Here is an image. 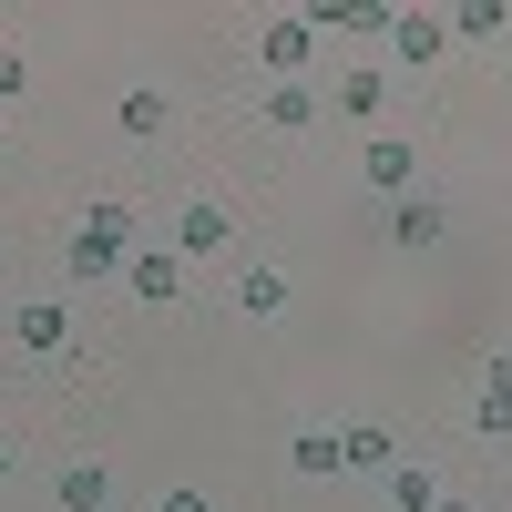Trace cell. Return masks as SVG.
Returning a JSON list of instances; mask_svg holds the SVG:
<instances>
[{
  "label": "cell",
  "mask_w": 512,
  "mask_h": 512,
  "mask_svg": "<svg viewBox=\"0 0 512 512\" xmlns=\"http://www.w3.org/2000/svg\"><path fill=\"white\" fill-rule=\"evenodd\" d=\"M103 502H113L103 461H72V472H62V512H103Z\"/></svg>",
  "instance_id": "obj_11"
},
{
  "label": "cell",
  "mask_w": 512,
  "mask_h": 512,
  "mask_svg": "<svg viewBox=\"0 0 512 512\" xmlns=\"http://www.w3.org/2000/svg\"><path fill=\"white\" fill-rule=\"evenodd\" d=\"M492 400H512V349H502V359H492Z\"/></svg>",
  "instance_id": "obj_20"
},
{
  "label": "cell",
  "mask_w": 512,
  "mask_h": 512,
  "mask_svg": "<svg viewBox=\"0 0 512 512\" xmlns=\"http://www.w3.org/2000/svg\"><path fill=\"white\" fill-rule=\"evenodd\" d=\"M441 41H451V31H441L431 11H390V52H400V62H431Z\"/></svg>",
  "instance_id": "obj_8"
},
{
  "label": "cell",
  "mask_w": 512,
  "mask_h": 512,
  "mask_svg": "<svg viewBox=\"0 0 512 512\" xmlns=\"http://www.w3.org/2000/svg\"><path fill=\"white\" fill-rule=\"evenodd\" d=\"M113 123H123L134 144H154V134H164V93H154V82H144V93H123V113H113Z\"/></svg>",
  "instance_id": "obj_12"
},
{
  "label": "cell",
  "mask_w": 512,
  "mask_h": 512,
  "mask_svg": "<svg viewBox=\"0 0 512 512\" xmlns=\"http://www.w3.org/2000/svg\"><path fill=\"white\" fill-rule=\"evenodd\" d=\"M390 502H400V512H431V502H441V482L420 472V461H390Z\"/></svg>",
  "instance_id": "obj_14"
},
{
  "label": "cell",
  "mask_w": 512,
  "mask_h": 512,
  "mask_svg": "<svg viewBox=\"0 0 512 512\" xmlns=\"http://www.w3.org/2000/svg\"><path fill=\"white\" fill-rule=\"evenodd\" d=\"M390 236H400V246H441V236H451V216H441L431 195H410V205H390Z\"/></svg>",
  "instance_id": "obj_9"
},
{
  "label": "cell",
  "mask_w": 512,
  "mask_h": 512,
  "mask_svg": "<svg viewBox=\"0 0 512 512\" xmlns=\"http://www.w3.org/2000/svg\"><path fill=\"white\" fill-rule=\"evenodd\" d=\"M236 297H246V318H277V308H287V277H277V267H256Z\"/></svg>",
  "instance_id": "obj_15"
},
{
  "label": "cell",
  "mask_w": 512,
  "mask_h": 512,
  "mask_svg": "<svg viewBox=\"0 0 512 512\" xmlns=\"http://www.w3.org/2000/svg\"><path fill=\"white\" fill-rule=\"evenodd\" d=\"M472 431H482V441H512V400H492V390H482V410H472Z\"/></svg>",
  "instance_id": "obj_18"
},
{
  "label": "cell",
  "mask_w": 512,
  "mask_h": 512,
  "mask_svg": "<svg viewBox=\"0 0 512 512\" xmlns=\"http://www.w3.org/2000/svg\"><path fill=\"white\" fill-rule=\"evenodd\" d=\"M256 52H267V72H308V52H318V21L308 11H287V21H267V31H256Z\"/></svg>",
  "instance_id": "obj_2"
},
{
  "label": "cell",
  "mask_w": 512,
  "mask_h": 512,
  "mask_svg": "<svg viewBox=\"0 0 512 512\" xmlns=\"http://www.w3.org/2000/svg\"><path fill=\"white\" fill-rule=\"evenodd\" d=\"M359 175H369V185H379V195H410V185H420V154H410V144H400V134H379V144H369V154H359Z\"/></svg>",
  "instance_id": "obj_4"
},
{
  "label": "cell",
  "mask_w": 512,
  "mask_h": 512,
  "mask_svg": "<svg viewBox=\"0 0 512 512\" xmlns=\"http://www.w3.org/2000/svg\"><path fill=\"white\" fill-rule=\"evenodd\" d=\"M123 287H134V297H185V256L175 246H134V256H123Z\"/></svg>",
  "instance_id": "obj_3"
},
{
  "label": "cell",
  "mask_w": 512,
  "mask_h": 512,
  "mask_svg": "<svg viewBox=\"0 0 512 512\" xmlns=\"http://www.w3.org/2000/svg\"><path fill=\"white\" fill-rule=\"evenodd\" d=\"M21 82H31V62L11 52V41H0V103H11V93H21Z\"/></svg>",
  "instance_id": "obj_19"
},
{
  "label": "cell",
  "mask_w": 512,
  "mask_h": 512,
  "mask_svg": "<svg viewBox=\"0 0 512 512\" xmlns=\"http://www.w3.org/2000/svg\"><path fill=\"white\" fill-rule=\"evenodd\" d=\"M400 461V441L379 431V420H349V431H338V472H390Z\"/></svg>",
  "instance_id": "obj_6"
},
{
  "label": "cell",
  "mask_w": 512,
  "mask_h": 512,
  "mask_svg": "<svg viewBox=\"0 0 512 512\" xmlns=\"http://www.w3.org/2000/svg\"><path fill=\"white\" fill-rule=\"evenodd\" d=\"M0 472H11V441H0Z\"/></svg>",
  "instance_id": "obj_23"
},
{
  "label": "cell",
  "mask_w": 512,
  "mask_h": 512,
  "mask_svg": "<svg viewBox=\"0 0 512 512\" xmlns=\"http://www.w3.org/2000/svg\"><path fill=\"white\" fill-rule=\"evenodd\" d=\"M431 512H472V502H431Z\"/></svg>",
  "instance_id": "obj_22"
},
{
  "label": "cell",
  "mask_w": 512,
  "mask_h": 512,
  "mask_svg": "<svg viewBox=\"0 0 512 512\" xmlns=\"http://www.w3.org/2000/svg\"><path fill=\"white\" fill-rule=\"evenodd\" d=\"M256 123H267V134H308V123H318V93H308V82H277V93L256 103Z\"/></svg>",
  "instance_id": "obj_7"
},
{
  "label": "cell",
  "mask_w": 512,
  "mask_h": 512,
  "mask_svg": "<svg viewBox=\"0 0 512 512\" xmlns=\"http://www.w3.org/2000/svg\"><path fill=\"white\" fill-rule=\"evenodd\" d=\"M123 256H134V205L103 195L93 216H82V236H72V267L82 277H123Z\"/></svg>",
  "instance_id": "obj_1"
},
{
  "label": "cell",
  "mask_w": 512,
  "mask_h": 512,
  "mask_svg": "<svg viewBox=\"0 0 512 512\" xmlns=\"http://www.w3.org/2000/svg\"><path fill=\"white\" fill-rule=\"evenodd\" d=\"M226 226H236L226 205H216V195H195L185 216H175V256H216V246H226Z\"/></svg>",
  "instance_id": "obj_5"
},
{
  "label": "cell",
  "mask_w": 512,
  "mask_h": 512,
  "mask_svg": "<svg viewBox=\"0 0 512 512\" xmlns=\"http://www.w3.org/2000/svg\"><path fill=\"white\" fill-rule=\"evenodd\" d=\"M164 512H205V492H164Z\"/></svg>",
  "instance_id": "obj_21"
},
{
  "label": "cell",
  "mask_w": 512,
  "mask_h": 512,
  "mask_svg": "<svg viewBox=\"0 0 512 512\" xmlns=\"http://www.w3.org/2000/svg\"><path fill=\"white\" fill-rule=\"evenodd\" d=\"M338 113H379V72H349V82H338Z\"/></svg>",
  "instance_id": "obj_17"
},
{
  "label": "cell",
  "mask_w": 512,
  "mask_h": 512,
  "mask_svg": "<svg viewBox=\"0 0 512 512\" xmlns=\"http://www.w3.org/2000/svg\"><path fill=\"white\" fill-rule=\"evenodd\" d=\"M441 31H472V41H502V31H512V11H502V0H461V11H451Z\"/></svg>",
  "instance_id": "obj_13"
},
{
  "label": "cell",
  "mask_w": 512,
  "mask_h": 512,
  "mask_svg": "<svg viewBox=\"0 0 512 512\" xmlns=\"http://www.w3.org/2000/svg\"><path fill=\"white\" fill-rule=\"evenodd\" d=\"M11 338H21V349H62V338H72V318L52 308V297H31V308L11 318Z\"/></svg>",
  "instance_id": "obj_10"
},
{
  "label": "cell",
  "mask_w": 512,
  "mask_h": 512,
  "mask_svg": "<svg viewBox=\"0 0 512 512\" xmlns=\"http://www.w3.org/2000/svg\"><path fill=\"white\" fill-rule=\"evenodd\" d=\"M287 461H297V472H308V482H318V472H338V431H308V441H297Z\"/></svg>",
  "instance_id": "obj_16"
}]
</instances>
